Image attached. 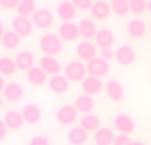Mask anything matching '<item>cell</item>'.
Returning <instances> with one entry per match:
<instances>
[{"instance_id":"cell-3","label":"cell","mask_w":151,"mask_h":145,"mask_svg":"<svg viewBox=\"0 0 151 145\" xmlns=\"http://www.w3.org/2000/svg\"><path fill=\"white\" fill-rule=\"evenodd\" d=\"M78 119V111L72 104H64L56 111V120L63 127H72Z\"/></svg>"},{"instance_id":"cell-5","label":"cell","mask_w":151,"mask_h":145,"mask_svg":"<svg viewBox=\"0 0 151 145\" xmlns=\"http://www.w3.org/2000/svg\"><path fill=\"white\" fill-rule=\"evenodd\" d=\"M57 35L61 37L63 41L66 43H73L81 36L78 24L73 23V21H61V24L57 28Z\"/></svg>"},{"instance_id":"cell-40","label":"cell","mask_w":151,"mask_h":145,"mask_svg":"<svg viewBox=\"0 0 151 145\" xmlns=\"http://www.w3.org/2000/svg\"><path fill=\"white\" fill-rule=\"evenodd\" d=\"M5 85L7 84H5V81H4V77H0V91H1V92H3V89L5 88Z\"/></svg>"},{"instance_id":"cell-25","label":"cell","mask_w":151,"mask_h":145,"mask_svg":"<svg viewBox=\"0 0 151 145\" xmlns=\"http://www.w3.org/2000/svg\"><path fill=\"white\" fill-rule=\"evenodd\" d=\"M66 138L72 145H85L89 138V132H86L82 127H70L66 133Z\"/></svg>"},{"instance_id":"cell-32","label":"cell","mask_w":151,"mask_h":145,"mask_svg":"<svg viewBox=\"0 0 151 145\" xmlns=\"http://www.w3.org/2000/svg\"><path fill=\"white\" fill-rule=\"evenodd\" d=\"M110 7L111 11L119 17H125L127 13L130 12V5H129V0H110Z\"/></svg>"},{"instance_id":"cell-9","label":"cell","mask_w":151,"mask_h":145,"mask_svg":"<svg viewBox=\"0 0 151 145\" xmlns=\"http://www.w3.org/2000/svg\"><path fill=\"white\" fill-rule=\"evenodd\" d=\"M53 20H55V15L48 8H39L32 16L33 25L39 29H48L53 24Z\"/></svg>"},{"instance_id":"cell-11","label":"cell","mask_w":151,"mask_h":145,"mask_svg":"<svg viewBox=\"0 0 151 145\" xmlns=\"http://www.w3.org/2000/svg\"><path fill=\"white\" fill-rule=\"evenodd\" d=\"M48 87H49L50 92H53L55 95H64L69 91L70 87V81L68 80V77L65 75H55V76L49 77L48 81Z\"/></svg>"},{"instance_id":"cell-15","label":"cell","mask_w":151,"mask_h":145,"mask_svg":"<svg viewBox=\"0 0 151 145\" xmlns=\"http://www.w3.org/2000/svg\"><path fill=\"white\" fill-rule=\"evenodd\" d=\"M81 89L83 93L89 96H96L98 93H101L102 89H105V84L99 77H93L89 76L81 83Z\"/></svg>"},{"instance_id":"cell-4","label":"cell","mask_w":151,"mask_h":145,"mask_svg":"<svg viewBox=\"0 0 151 145\" xmlns=\"http://www.w3.org/2000/svg\"><path fill=\"white\" fill-rule=\"evenodd\" d=\"M74 52L81 61H88L89 63L93 59L98 57L97 56V53H98L97 45L94 43H91L90 40H81V41H78L74 48Z\"/></svg>"},{"instance_id":"cell-21","label":"cell","mask_w":151,"mask_h":145,"mask_svg":"<svg viewBox=\"0 0 151 145\" xmlns=\"http://www.w3.org/2000/svg\"><path fill=\"white\" fill-rule=\"evenodd\" d=\"M73 105L78 111V113L89 115V113H91V111L94 109L96 104H94L93 96H89V95H86V93H81V95H78L77 97L74 99Z\"/></svg>"},{"instance_id":"cell-37","label":"cell","mask_w":151,"mask_h":145,"mask_svg":"<svg viewBox=\"0 0 151 145\" xmlns=\"http://www.w3.org/2000/svg\"><path fill=\"white\" fill-rule=\"evenodd\" d=\"M131 144V140L127 135H119L115 137V141L113 145H130Z\"/></svg>"},{"instance_id":"cell-2","label":"cell","mask_w":151,"mask_h":145,"mask_svg":"<svg viewBox=\"0 0 151 145\" xmlns=\"http://www.w3.org/2000/svg\"><path fill=\"white\" fill-rule=\"evenodd\" d=\"M64 75L72 83H82L86 79L88 69L81 60H72L64 67Z\"/></svg>"},{"instance_id":"cell-6","label":"cell","mask_w":151,"mask_h":145,"mask_svg":"<svg viewBox=\"0 0 151 145\" xmlns=\"http://www.w3.org/2000/svg\"><path fill=\"white\" fill-rule=\"evenodd\" d=\"M113 125L114 128L121 133V135H131V133L135 130V121L131 116L126 113H119L115 115L114 119H113Z\"/></svg>"},{"instance_id":"cell-24","label":"cell","mask_w":151,"mask_h":145,"mask_svg":"<svg viewBox=\"0 0 151 145\" xmlns=\"http://www.w3.org/2000/svg\"><path fill=\"white\" fill-rule=\"evenodd\" d=\"M78 29H80V35L83 37V40H91L96 37L97 32V25L96 21L91 20V19H81L78 21Z\"/></svg>"},{"instance_id":"cell-38","label":"cell","mask_w":151,"mask_h":145,"mask_svg":"<svg viewBox=\"0 0 151 145\" xmlns=\"http://www.w3.org/2000/svg\"><path fill=\"white\" fill-rule=\"evenodd\" d=\"M99 55H101L102 59H105V60L109 61L110 59H115V51H113V49H101Z\"/></svg>"},{"instance_id":"cell-44","label":"cell","mask_w":151,"mask_h":145,"mask_svg":"<svg viewBox=\"0 0 151 145\" xmlns=\"http://www.w3.org/2000/svg\"><path fill=\"white\" fill-rule=\"evenodd\" d=\"M150 29H151V21H150Z\"/></svg>"},{"instance_id":"cell-14","label":"cell","mask_w":151,"mask_h":145,"mask_svg":"<svg viewBox=\"0 0 151 145\" xmlns=\"http://www.w3.org/2000/svg\"><path fill=\"white\" fill-rule=\"evenodd\" d=\"M105 91H106L107 97L114 103H119L125 99V88L117 80H109L105 84Z\"/></svg>"},{"instance_id":"cell-42","label":"cell","mask_w":151,"mask_h":145,"mask_svg":"<svg viewBox=\"0 0 151 145\" xmlns=\"http://www.w3.org/2000/svg\"><path fill=\"white\" fill-rule=\"evenodd\" d=\"M147 11H149V13L151 15V0H149V7H147Z\"/></svg>"},{"instance_id":"cell-7","label":"cell","mask_w":151,"mask_h":145,"mask_svg":"<svg viewBox=\"0 0 151 145\" xmlns=\"http://www.w3.org/2000/svg\"><path fill=\"white\" fill-rule=\"evenodd\" d=\"M33 21L29 17H24V16H15L11 21V28L15 31L20 37H27L32 35L33 32Z\"/></svg>"},{"instance_id":"cell-10","label":"cell","mask_w":151,"mask_h":145,"mask_svg":"<svg viewBox=\"0 0 151 145\" xmlns=\"http://www.w3.org/2000/svg\"><path fill=\"white\" fill-rule=\"evenodd\" d=\"M135 59H137L135 51H134V48L131 45L122 44L115 51V60L121 65H125V67L131 65V64L135 63Z\"/></svg>"},{"instance_id":"cell-12","label":"cell","mask_w":151,"mask_h":145,"mask_svg":"<svg viewBox=\"0 0 151 145\" xmlns=\"http://www.w3.org/2000/svg\"><path fill=\"white\" fill-rule=\"evenodd\" d=\"M56 15L61 21H73L77 15V8L70 0H63L56 5Z\"/></svg>"},{"instance_id":"cell-31","label":"cell","mask_w":151,"mask_h":145,"mask_svg":"<svg viewBox=\"0 0 151 145\" xmlns=\"http://www.w3.org/2000/svg\"><path fill=\"white\" fill-rule=\"evenodd\" d=\"M36 11H37V8H36V1L35 0H21L16 12H17V16L31 17V16L35 15Z\"/></svg>"},{"instance_id":"cell-36","label":"cell","mask_w":151,"mask_h":145,"mask_svg":"<svg viewBox=\"0 0 151 145\" xmlns=\"http://www.w3.org/2000/svg\"><path fill=\"white\" fill-rule=\"evenodd\" d=\"M28 145H50V144L48 137H45V136H33L28 141Z\"/></svg>"},{"instance_id":"cell-28","label":"cell","mask_w":151,"mask_h":145,"mask_svg":"<svg viewBox=\"0 0 151 145\" xmlns=\"http://www.w3.org/2000/svg\"><path fill=\"white\" fill-rule=\"evenodd\" d=\"M80 127H82L86 132H94L101 128V120L97 115L89 113V115H82V117L80 119Z\"/></svg>"},{"instance_id":"cell-18","label":"cell","mask_w":151,"mask_h":145,"mask_svg":"<svg viewBox=\"0 0 151 145\" xmlns=\"http://www.w3.org/2000/svg\"><path fill=\"white\" fill-rule=\"evenodd\" d=\"M127 33L134 39H143L147 33V24L138 17L130 19L127 23Z\"/></svg>"},{"instance_id":"cell-19","label":"cell","mask_w":151,"mask_h":145,"mask_svg":"<svg viewBox=\"0 0 151 145\" xmlns=\"http://www.w3.org/2000/svg\"><path fill=\"white\" fill-rule=\"evenodd\" d=\"M94 40H96V45L101 49H111V47L114 45L115 37L113 31H110L109 28H101L98 29Z\"/></svg>"},{"instance_id":"cell-13","label":"cell","mask_w":151,"mask_h":145,"mask_svg":"<svg viewBox=\"0 0 151 145\" xmlns=\"http://www.w3.org/2000/svg\"><path fill=\"white\" fill-rule=\"evenodd\" d=\"M21 115H23V117H24V121L29 125L39 124L42 117V112H41V109H40V107L33 103L25 104V105L21 108Z\"/></svg>"},{"instance_id":"cell-43","label":"cell","mask_w":151,"mask_h":145,"mask_svg":"<svg viewBox=\"0 0 151 145\" xmlns=\"http://www.w3.org/2000/svg\"><path fill=\"white\" fill-rule=\"evenodd\" d=\"M93 1H101V0H93Z\"/></svg>"},{"instance_id":"cell-30","label":"cell","mask_w":151,"mask_h":145,"mask_svg":"<svg viewBox=\"0 0 151 145\" xmlns=\"http://www.w3.org/2000/svg\"><path fill=\"white\" fill-rule=\"evenodd\" d=\"M17 71V65L15 63V59H11L8 56H3L0 59V73L1 76H12Z\"/></svg>"},{"instance_id":"cell-17","label":"cell","mask_w":151,"mask_h":145,"mask_svg":"<svg viewBox=\"0 0 151 145\" xmlns=\"http://www.w3.org/2000/svg\"><path fill=\"white\" fill-rule=\"evenodd\" d=\"M3 97L7 101L16 103L24 97V87L19 83H8L1 92Z\"/></svg>"},{"instance_id":"cell-8","label":"cell","mask_w":151,"mask_h":145,"mask_svg":"<svg viewBox=\"0 0 151 145\" xmlns=\"http://www.w3.org/2000/svg\"><path fill=\"white\" fill-rule=\"evenodd\" d=\"M86 69H88V75L89 76H93V77H104L109 73L110 71V64L107 60L102 59L101 56L98 57L93 59L91 61H89L86 64Z\"/></svg>"},{"instance_id":"cell-27","label":"cell","mask_w":151,"mask_h":145,"mask_svg":"<svg viewBox=\"0 0 151 145\" xmlns=\"http://www.w3.org/2000/svg\"><path fill=\"white\" fill-rule=\"evenodd\" d=\"M27 80L29 84L40 87V85H44L47 81H49V77L40 67H33L27 72Z\"/></svg>"},{"instance_id":"cell-34","label":"cell","mask_w":151,"mask_h":145,"mask_svg":"<svg viewBox=\"0 0 151 145\" xmlns=\"http://www.w3.org/2000/svg\"><path fill=\"white\" fill-rule=\"evenodd\" d=\"M74 7L80 11H90L93 7V0H70Z\"/></svg>"},{"instance_id":"cell-20","label":"cell","mask_w":151,"mask_h":145,"mask_svg":"<svg viewBox=\"0 0 151 145\" xmlns=\"http://www.w3.org/2000/svg\"><path fill=\"white\" fill-rule=\"evenodd\" d=\"M111 13V7H110V3L106 0H101V1H94L93 7L90 9V15L93 19L98 21H104Z\"/></svg>"},{"instance_id":"cell-26","label":"cell","mask_w":151,"mask_h":145,"mask_svg":"<svg viewBox=\"0 0 151 145\" xmlns=\"http://www.w3.org/2000/svg\"><path fill=\"white\" fill-rule=\"evenodd\" d=\"M94 141L96 145H113L115 141V135L111 128L101 127L94 133Z\"/></svg>"},{"instance_id":"cell-1","label":"cell","mask_w":151,"mask_h":145,"mask_svg":"<svg viewBox=\"0 0 151 145\" xmlns=\"http://www.w3.org/2000/svg\"><path fill=\"white\" fill-rule=\"evenodd\" d=\"M39 48L45 56H58L63 52V40L58 35L45 33L39 39Z\"/></svg>"},{"instance_id":"cell-29","label":"cell","mask_w":151,"mask_h":145,"mask_svg":"<svg viewBox=\"0 0 151 145\" xmlns=\"http://www.w3.org/2000/svg\"><path fill=\"white\" fill-rule=\"evenodd\" d=\"M0 41H1V45L5 48V49L13 51V49H16V48H19L20 41H21V37L19 36L15 31L9 29V31L4 32V35L0 37Z\"/></svg>"},{"instance_id":"cell-16","label":"cell","mask_w":151,"mask_h":145,"mask_svg":"<svg viewBox=\"0 0 151 145\" xmlns=\"http://www.w3.org/2000/svg\"><path fill=\"white\" fill-rule=\"evenodd\" d=\"M39 67L48 75V76H55L61 72V64L56 57L52 56H41L39 59Z\"/></svg>"},{"instance_id":"cell-22","label":"cell","mask_w":151,"mask_h":145,"mask_svg":"<svg viewBox=\"0 0 151 145\" xmlns=\"http://www.w3.org/2000/svg\"><path fill=\"white\" fill-rule=\"evenodd\" d=\"M15 63L17 69L28 72L35 67V55L29 51H20L15 55Z\"/></svg>"},{"instance_id":"cell-39","label":"cell","mask_w":151,"mask_h":145,"mask_svg":"<svg viewBox=\"0 0 151 145\" xmlns=\"http://www.w3.org/2000/svg\"><path fill=\"white\" fill-rule=\"evenodd\" d=\"M7 130H8V127L1 120V121H0V140H4V138L7 137Z\"/></svg>"},{"instance_id":"cell-41","label":"cell","mask_w":151,"mask_h":145,"mask_svg":"<svg viewBox=\"0 0 151 145\" xmlns=\"http://www.w3.org/2000/svg\"><path fill=\"white\" fill-rule=\"evenodd\" d=\"M130 145H146L143 143V141H139V140H137V141H131V144Z\"/></svg>"},{"instance_id":"cell-35","label":"cell","mask_w":151,"mask_h":145,"mask_svg":"<svg viewBox=\"0 0 151 145\" xmlns=\"http://www.w3.org/2000/svg\"><path fill=\"white\" fill-rule=\"evenodd\" d=\"M20 1L21 0H0V5H1L3 9L12 11V9H17Z\"/></svg>"},{"instance_id":"cell-23","label":"cell","mask_w":151,"mask_h":145,"mask_svg":"<svg viewBox=\"0 0 151 145\" xmlns=\"http://www.w3.org/2000/svg\"><path fill=\"white\" fill-rule=\"evenodd\" d=\"M3 121L5 123V125L8 127V129L11 130H19L21 129L24 121V117L21 115V112H17V111H8L4 113L3 116Z\"/></svg>"},{"instance_id":"cell-45","label":"cell","mask_w":151,"mask_h":145,"mask_svg":"<svg viewBox=\"0 0 151 145\" xmlns=\"http://www.w3.org/2000/svg\"><path fill=\"white\" fill-rule=\"evenodd\" d=\"M94 145H96V144H94Z\"/></svg>"},{"instance_id":"cell-33","label":"cell","mask_w":151,"mask_h":145,"mask_svg":"<svg viewBox=\"0 0 151 145\" xmlns=\"http://www.w3.org/2000/svg\"><path fill=\"white\" fill-rule=\"evenodd\" d=\"M129 5L134 15H143L149 7V0H129Z\"/></svg>"}]
</instances>
